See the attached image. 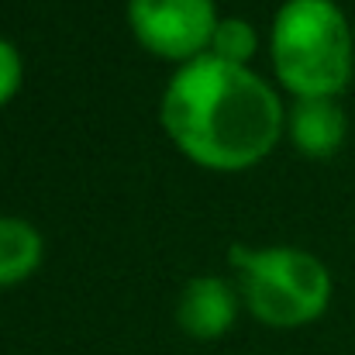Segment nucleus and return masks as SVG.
Here are the masks:
<instances>
[{
  "label": "nucleus",
  "instance_id": "obj_9",
  "mask_svg": "<svg viewBox=\"0 0 355 355\" xmlns=\"http://www.w3.org/2000/svg\"><path fill=\"white\" fill-rule=\"evenodd\" d=\"M17 87H21V55L7 38H0V104H7L17 94Z\"/></svg>",
  "mask_w": 355,
  "mask_h": 355
},
{
  "label": "nucleus",
  "instance_id": "obj_6",
  "mask_svg": "<svg viewBox=\"0 0 355 355\" xmlns=\"http://www.w3.org/2000/svg\"><path fill=\"white\" fill-rule=\"evenodd\" d=\"M349 121L335 97H297L290 111V138L304 155H335L345 141Z\"/></svg>",
  "mask_w": 355,
  "mask_h": 355
},
{
  "label": "nucleus",
  "instance_id": "obj_8",
  "mask_svg": "<svg viewBox=\"0 0 355 355\" xmlns=\"http://www.w3.org/2000/svg\"><path fill=\"white\" fill-rule=\"evenodd\" d=\"M255 52V28L241 17H225L218 21L214 28V38H211V55L232 62V66H245Z\"/></svg>",
  "mask_w": 355,
  "mask_h": 355
},
{
  "label": "nucleus",
  "instance_id": "obj_5",
  "mask_svg": "<svg viewBox=\"0 0 355 355\" xmlns=\"http://www.w3.org/2000/svg\"><path fill=\"white\" fill-rule=\"evenodd\" d=\"M235 293L221 276H193L176 304V321L190 338L211 342L235 324Z\"/></svg>",
  "mask_w": 355,
  "mask_h": 355
},
{
  "label": "nucleus",
  "instance_id": "obj_7",
  "mask_svg": "<svg viewBox=\"0 0 355 355\" xmlns=\"http://www.w3.org/2000/svg\"><path fill=\"white\" fill-rule=\"evenodd\" d=\"M42 262V235L24 218H0V286L21 283Z\"/></svg>",
  "mask_w": 355,
  "mask_h": 355
},
{
  "label": "nucleus",
  "instance_id": "obj_4",
  "mask_svg": "<svg viewBox=\"0 0 355 355\" xmlns=\"http://www.w3.org/2000/svg\"><path fill=\"white\" fill-rule=\"evenodd\" d=\"M135 38L166 59H197L211 49L218 14L214 0H128Z\"/></svg>",
  "mask_w": 355,
  "mask_h": 355
},
{
  "label": "nucleus",
  "instance_id": "obj_1",
  "mask_svg": "<svg viewBox=\"0 0 355 355\" xmlns=\"http://www.w3.org/2000/svg\"><path fill=\"white\" fill-rule=\"evenodd\" d=\"M159 114L180 152L211 169L259 162L283 131L276 94L245 66H232L211 52L173 73Z\"/></svg>",
  "mask_w": 355,
  "mask_h": 355
},
{
  "label": "nucleus",
  "instance_id": "obj_2",
  "mask_svg": "<svg viewBox=\"0 0 355 355\" xmlns=\"http://www.w3.org/2000/svg\"><path fill=\"white\" fill-rule=\"evenodd\" d=\"M276 76L297 97H335L352 80V28L335 0H286L272 21Z\"/></svg>",
  "mask_w": 355,
  "mask_h": 355
},
{
  "label": "nucleus",
  "instance_id": "obj_3",
  "mask_svg": "<svg viewBox=\"0 0 355 355\" xmlns=\"http://www.w3.org/2000/svg\"><path fill=\"white\" fill-rule=\"evenodd\" d=\"M232 266L241 279L248 311L272 328H297L318 321L331 300V276L324 262L304 248H241L232 245Z\"/></svg>",
  "mask_w": 355,
  "mask_h": 355
}]
</instances>
